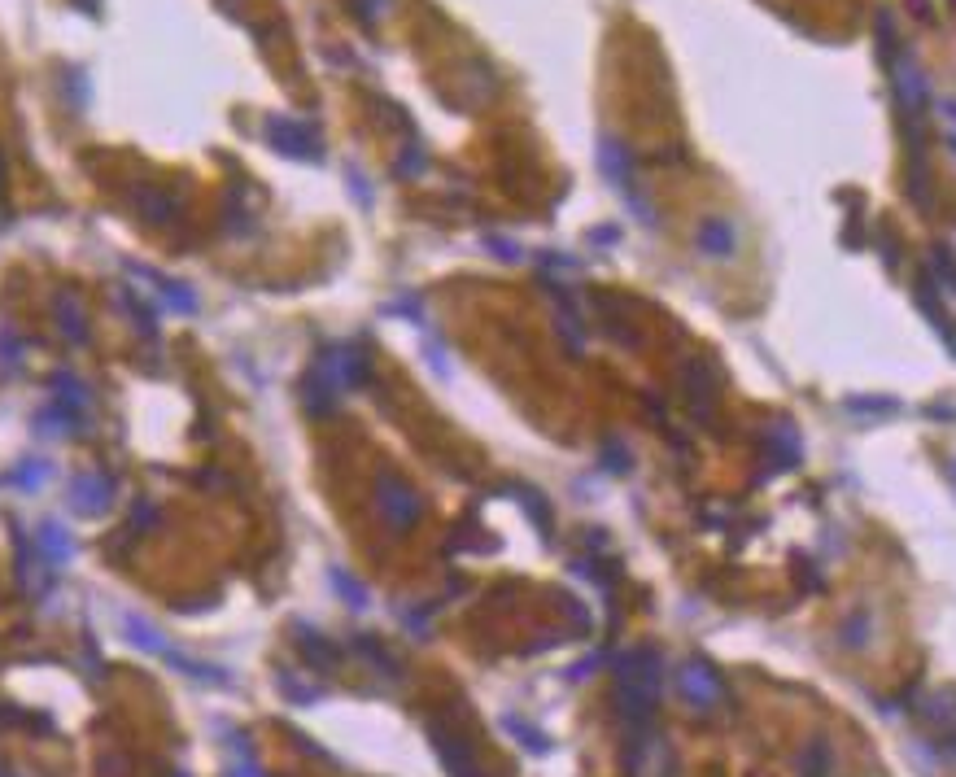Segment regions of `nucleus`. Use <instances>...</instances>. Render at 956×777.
Masks as SVG:
<instances>
[{
    "mask_svg": "<svg viewBox=\"0 0 956 777\" xmlns=\"http://www.w3.org/2000/svg\"><path fill=\"white\" fill-rule=\"evenodd\" d=\"M874 638V616L860 607L856 616H847L843 620V647H865V642Z\"/></svg>",
    "mask_w": 956,
    "mask_h": 777,
    "instance_id": "dca6fc26",
    "label": "nucleus"
},
{
    "mask_svg": "<svg viewBox=\"0 0 956 777\" xmlns=\"http://www.w3.org/2000/svg\"><path fill=\"white\" fill-rule=\"evenodd\" d=\"M695 245L703 258H716V262H730L738 254V227L725 219V214H712V219L699 223L695 232Z\"/></svg>",
    "mask_w": 956,
    "mask_h": 777,
    "instance_id": "423d86ee",
    "label": "nucleus"
},
{
    "mask_svg": "<svg viewBox=\"0 0 956 777\" xmlns=\"http://www.w3.org/2000/svg\"><path fill=\"white\" fill-rule=\"evenodd\" d=\"M489 249H494V254L498 258H507V262H516L520 258V249H516V241H503V236H489V241H485Z\"/></svg>",
    "mask_w": 956,
    "mask_h": 777,
    "instance_id": "7c9ffc66",
    "label": "nucleus"
},
{
    "mask_svg": "<svg viewBox=\"0 0 956 777\" xmlns=\"http://www.w3.org/2000/svg\"><path fill=\"white\" fill-rule=\"evenodd\" d=\"M930 276H943L948 289H956V258L948 245H935V258H930Z\"/></svg>",
    "mask_w": 956,
    "mask_h": 777,
    "instance_id": "5701e85b",
    "label": "nucleus"
},
{
    "mask_svg": "<svg viewBox=\"0 0 956 777\" xmlns=\"http://www.w3.org/2000/svg\"><path fill=\"white\" fill-rule=\"evenodd\" d=\"M891 88H895V101H900L904 118H922L926 114L930 88H926V75H922V66H917V57L908 49H900L891 57Z\"/></svg>",
    "mask_w": 956,
    "mask_h": 777,
    "instance_id": "f257e3e1",
    "label": "nucleus"
},
{
    "mask_svg": "<svg viewBox=\"0 0 956 777\" xmlns=\"http://www.w3.org/2000/svg\"><path fill=\"white\" fill-rule=\"evenodd\" d=\"M350 188H354V197H358V206H372V188H367V179L350 171Z\"/></svg>",
    "mask_w": 956,
    "mask_h": 777,
    "instance_id": "2f4dec72",
    "label": "nucleus"
},
{
    "mask_svg": "<svg viewBox=\"0 0 956 777\" xmlns=\"http://www.w3.org/2000/svg\"><path fill=\"white\" fill-rule=\"evenodd\" d=\"M629 777H673V751L664 738L638 734L629 747Z\"/></svg>",
    "mask_w": 956,
    "mask_h": 777,
    "instance_id": "39448f33",
    "label": "nucleus"
},
{
    "mask_svg": "<svg viewBox=\"0 0 956 777\" xmlns=\"http://www.w3.org/2000/svg\"><path fill=\"white\" fill-rule=\"evenodd\" d=\"M834 769V747L826 743V738H812V743L804 747V756H799V773L804 777H830Z\"/></svg>",
    "mask_w": 956,
    "mask_h": 777,
    "instance_id": "4468645a",
    "label": "nucleus"
},
{
    "mask_svg": "<svg viewBox=\"0 0 956 777\" xmlns=\"http://www.w3.org/2000/svg\"><path fill=\"white\" fill-rule=\"evenodd\" d=\"M57 328H62V332H66V337L75 341V345H83V341H88V319H83V306H79L70 293H62V297H57Z\"/></svg>",
    "mask_w": 956,
    "mask_h": 777,
    "instance_id": "ddd939ff",
    "label": "nucleus"
},
{
    "mask_svg": "<svg viewBox=\"0 0 956 777\" xmlns=\"http://www.w3.org/2000/svg\"><path fill=\"white\" fill-rule=\"evenodd\" d=\"M302 647H306V655H310V660H319L324 668H328L332 660H337V651H332L324 638H310V633H302Z\"/></svg>",
    "mask_w": 956,
    "mask_h": 777,
    "instance_id": "393cba45",
    "label": "nucleus"
},
{
    "mask_svg": "<svg viewBox=\"0 0 956 777\" xmlns=\"http://www.w3.org/2000/svg\"><path fill=\"white\" fill-rule=\"evenodd\" d=\"M376 502H380V516H385L393 529H411L415 520H420V494H415L411 485H402L398 476H380L376 485Z\"/></svg>",
    "mask_w": 956,
    "mask_h": 777,
    "instance_id": "f03ea898",
    "label": "nucleus"
},
{
    "mask_svg": "<svg viewBox=\"0 0 956 777\" xmlns=\"http://www.w3.org/2000/svg\"><path fill=\"white\" fill-rule=\"evenodd\" d=\"M35 542H40V551H44V559H49L53 568L70 564V555H75V542H70V533L57 520H44L40 533H35Z\"/></svg>",
    "mask_w": 956,
    "mask_h": 777,
    "instance_id": "9d476101",
    "label": "nucleus"
},
{
    "mask_svg": "<svg viewBox=\"0 0 956 777\" xmlns=\"http://www.w3.org/2000/svg\"><path fill=\"white\" fill-rule=\"evenodd\" d=\"M681 376H686V398L695 406V415H708V402H712V372L708 363H686L681 367Z\"/></svg>",
    "mask_w": 956,
    "mask_h": 777,
    "instance_id": "f8f14e48",
    "label": "nucleus"
},
{
    "mask_svg": "<svg viewBox=\"0 0 956 777\" xmlns=\"http://www.w3.org/2000/svg\"><path fill=\"white\" fill-rule=\"evenodd\" d=\"M358 651H363L367 660H372V664L380 668V673H393V660H389V651L380 647V642H372V638H358Z\"/></svg>",
    "mask_w": 956,
    "mask_h": 777,
    "instance_id": "b1692460",
    "label": "nucleus"
},
{
    "mask_svg": "<svg viewBox=\"0 0 956 777\" xmlns=\"http://www.w3.org/2000/svg\"><path fill=\"white\" fill-rule=\"evenodd\" d=\"M140 206L149 210V219H153V223L171 219V201H166V197H158V193H140Z\"/></svg>",
    "mask_w": 956,
    "mask_h": 777,
    "instance_id": "cd10ccee",
    "label": "nucleus"
},
{
    "mask_svg": "<svg viewBox=\"0 0 956 777\" xmlns=\"http://www.w3.org/2000/svg\"><path fill=\"white\" fill-rule=\"evenodd\" d=\"M769 459H773V468H795V463L804 459V446H799V433L791 420H778L769 428Z\"/></svg>",
    "mask_w": 956,
    "mask_h": 777,
    "instance_id": "6e6552de",
    "label": "nucleus"
},
{
    "mask_svg": "<svg viewBox=\"0 0 956 777\" xmlns=\"http://www.w3.org/2000/svg\"><path fill=\"white\" fill-rule=\"evenodd\" d=\"M127 629H131V642H140L145 651H166V638H158V629L145 625V620L127 616Z\"/></svg>",
    "mask_w": 956,
    "mask_h": 777,
    "instance_id": "4be33fe9",
    "label": "nucleus"
},
{
    "mask_svg": "<svg viewBox=\"0 0 956 777\" xmlns=\"http://www.w3.org/2000/svg\"><path fill=\"white\" fill-rule=\"evenodd\" d=\"M847 411L852 415H895L900 402L895 398H847Z\"/></svg>",
    "mask_w": 956,
    "mask_h": 777,
    "instance_id": "412c9836",
    "label": "nucleus"
},
{
    "mask_svg": "<svg viewBox=\"0 0 956 777\" xmlns=\"http://www.w3.org/2000/svg\"><path fill=\"white\" fill-rule=\"evenodd\" d=\"M328 581L337 585V590H341V599L350 603V607H367V590H363V585H358V581H354L345 568H332V572H328Z\"/></svg>",
    "mask_w": 956,
    "mask_h": 777,
    "instance_id": "6ab92c4d",
    "label": "nucleus"
},
{
    "mask_svg": "<svg viewBox=\"0 0 956 777\" xmlns=\"http://www.w3.org/2000/svg\"><path fill=\"white\" fill-rule=\"evenodd\" d=\"M110 502H114V485L105 476H79L70 485V507L79 516H101V511H110Z\"/></svg>",
    "mask_w": 956,
    "mask_h": 777,
    "instance_id": "0eeeda50",
    "label": "nucleus"
},
{
    "mask_svg": "<svg viewBox=\"0 0 956 777\" xmlns=\"http://www.w3.org/2000/svg\"><path fill=\"white\" fill-rule=\"evenodd\" d=\"M131 271H136V276H145V280H153V284H158V293H162L166 302H171V306L179 310V315H193V310H197V293L188 289V284L166 280V276H158V271H149V267H131Z\"/></svg>",
    "mask_w": 956,
    "mask_h": 777,
    "instance_id": "9b49d317",
    "label": "nucleus"
},
{
    "mask_svg": "<svg viewBox=\"0 0 956 777\" xmlns=\"http://www.w3.org/2000/svg\"><path fill=\"white\" fill-rule=\"evenodd\" d=\"M70 424H75V411H70V406H53V411L40 415V433H49V437H66Z\"/></svg>",
    "mask_w": 956,
    "mask_h": 777,
    "instance_id": "aec40b11",
    "label": "nucleus"
},
{
    "mask_svg": "<svg viewBox=\"0 0 956 777\" xmlns=\"http://www.w3.org/2000/svg\"><path fill=\"white\" fill-rule=\"evenodd\" d=\"M44 481H49V463H35V459H27V463H18L14 468V476H9V485H18V489H40Z\"/></svg>",
    "mask_w": 956,
    "mask_h": 777,
    "instance_id": "f3484780",
    "label": "nucleus"
},
{
    "mask_svg": "<svg viewBox=\"0 0 956 777\" xmlns=\"http://www.w3.org/2000/svg\"><path fill=\"white\" fill-rule=\"evenodd\" d=\"M599 166H603V175L612 179L620 193H629V184H633V158H629V149L620 145V140H603V145H599Z\"/></svg>",
    "mask_w": 956,
    "mask_h": 777,
    "instance_id": "1a4fd4ad",
    "label": "nucleus"
},
{
    "mask_svg": "<svg viewBox=\"0 0 956 777\" xmlns=\"http://www.w3.org/2000/svg\"><path fill=\"white\" fill-rule=\"evenodd\" d=\"M922 716L930 725H948V729H956V695H930L926 703H922Z\"/></svg>",
    "mask_w": 956,
    "mask_h": 777,
    "instance_id": "2eb2a0df",
    "label": "nucleus"
},
{
    "mask_svg": "<svg viewBox=\"0 0 956 777\" xmlns=\"http://www.w3.org/2000/svg\"><path fill=\"white\" fill-rule=\"evenodd\" d=\"M0 358H5V367H18L22 345H18V337H14V328H0Z\"/></svg>",
    "mask_w": 956,
    "mask_h": 777,
    "instance_id": "bb28decb",
    "label": "nucleus"
},
{
    "mask_svg": "<svg viewBox=\"0 0 956 777\" xmlns=\"http://www.w3.org/2000/svg\"><path fill=\"white\" fill-rule=\"evenodd\" d=\"M943 114H948L952 123H956V101H943Z\"/></svg>",
    "mask_w": 956,
    "mask_h": 777,
    "instance_id": "473e14b6",
    "label": "nucleus"
},
{
    "mask_svg": "<svg viewBox=\"0 0 956 777\" xmlns=\"http://www.w3.org/2000/svg\"><path fill=\"white\" fill-rule=\"evenodd\" d=\"M385 9H389V0H354V14L363 22H376Z\"/></svg>",
    "mask_w": 956,
    "mask_h": 777,
    "instance_id": "c85d7f7f",
    "label": "nucleus"
},
{
    "mask_svg": "<svg viewBox=\"0 0 956 777\" xmlns=\"http://www.w3.org/2000/svg\"><path fill=\"white\" fill-rule=\"evenodd\" d=\"M948 751H952V756H956V734H952V743H948Z\"/></svg>",
    "mask_w": 956,
    "mask_h": 777,
    "instance_id": "72a5a7b5",
    "label": "nucleus"
},
{
    "mask_svg": "<svg viewBox=\"0 0 956 777\" xmlns=\"http://www.w3.org/2000/svg\"><path fill=\"white\" fill-rule=\"evenodd\" d=\"M53 389H57V402L62 406H88V389H83L79 376H53Z\"/></svg>",
    "mask_w": 956,
    "mask_h": 777,
    "instance_id": "a211bd4d",
    "label": "nucleus"
},
{
    "mask_svg": "<svg viewBox=\"0 0 956 777\" xmlns=\"http://www.w3.org/2000/svg\"><path fill=\"white\" fill-rule=\"evenodd\" d=\"M267 136H271V145L280 153H289V158L319 162V136L302 118H267Z\"/></svg>",
    "mask_w": 956,
    "mask_h": 777,
    "instance_id": "7ed1b4c3",
    "label": "nucleus"
},
{
    "mask_svg": "<svg viewBox=\"0 0 956 777\" xmlns=\"http://www.w3.org/2000/svg\"><path fill=\"white\" fill-rule=\"evenodd\" d=\"M603 468L607 472H629V450L612 441V446H603Z\"/></svg>",
    "mask_w": 956,
    "mask_h": 777,
    "instance_id": "a878e982",
    "label": "nucleus"
},
{
    "mask_svg": "<svg viewBox=\"0 0 956 777\" xmlns=\"http://www.w3.org/2000/svg\"><path fill=\"white\" fill-rule=\"evenodd\" d=\"M952 476H956V463H952Z\"/></svg>",
    "mask_w": 956,
    "mask_h": 777,
    "instance_id": "f704fd0d",
    "label": "nucleus"
},
{
    "mask_svg": "<svg viewBox=\"0 0 956 777\" xmlns=\"http://www.w3.org/2000/svg\"><path fill=\"white\" fill-rule=\"evenodd\" d=\"M677 690L686 695L690 708H699V712H708V708L721 703V677H716L708 664H699V660L677 668Z\"/></svg>",
    "mask_w": 956,
    "mask_h": 777,
    "instance_id": "20e7f679",
    "label": "nucleus"
},
{
    "mask_svg": "<svg viewBox=\"0 0 956 777\" xmlns=\"http://www.w3.org/2000/svg\"><path fill=\"white\" fill-rule=\"evenodd\" d=\"M398 171H402V175L424 171V149H420V145H411V149H406V153H402V162H398Z\"/></svg>",
    "mask_w": 956,
    "mask_h": 777,
    "instance_id": "c756f323",
    "label": "nucleus"
}]
</instances>
